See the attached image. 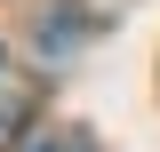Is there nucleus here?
Segmentation results:
<instances>
[{"label":"nucleus","mask_w":160,"mask_h":152,"mask_svg":"<svg viewBox=\"0 0 160 152\" xmlns=\"http://www.w3.org/2000/svg\"><path fill=\"white\" fill-rule=\"evenodd\" d=\"M40 152H88V144H80V136H56V144H40Z\"/></svg>","instance_id":"f257e3e1"},{"label":"nucleus","mask_w":160,"mask_h":152,"mask_svg":"<svg viewBox=\"0 0 160 152\" xmlns=\"http://www.w3.org/2000/svg\"><path fill=\"white\" fill-rule=\"evenodd\" d=\"M0 80H8V56H0Z\"/></svg>","instance_id":"f03ea898"}]
</instances>
